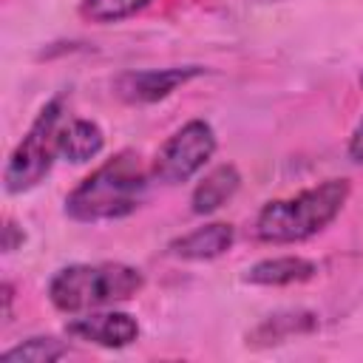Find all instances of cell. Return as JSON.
<instances>
[{"mask_svg": "<svg viewBox=\"0 0 363 363\" xmlns=\"http://www.w3.org/2000/svg\"><path fill=\"white\" fill-rule=\"evenodd\" d=\"M62 111H65V96H54L43 105V111L37 113V119L31 122V128L26 130V136L6 162L3 170L6 193H26L48 176L54 156H60Z\"/></svg>", "mask_w": 363, "mask_h": 363, "instance_id": "obj_4", "label": "cell"}, {"mask_svg": "<svg viewBox=\"0 0 363 363\" xmlns=\"http://www.w3.org/2000/svg\"><path fill=\"white\" fill-rule=\"evenodd\" d=\"M23 241H26V233L17 230V224H14L11 218H6V227H3V250H6V252H14Z\"/></svg>", "mask_w": 363, "mask_h": 363, "instance_id": "obj_15", "label": "cell"}, {"mask_svg": "<svg viewBox=\"0 0 363 363\" xmlns=\"http://www.w3.org/2000/svg\"><path fill=\"white\" fill-rule=\"evenodd\" d=\"M360 82H363V77H360Z\"/></svg>", "mask_w": 363, "mask_h": 363, "instance_id": "obj_17", "label": "cell"}, {"mask_svg": "<svg viewBox=\"0 0 363 363\" xmlns=\"http://www.w3.org/2000/svg\"><path fill=\"white\" fill-rule=\"evenodd\" d=\"M147 193V170L136 150H119L91 170L68 196L65 213L74 221H113L130 216Z\"/></svg>", "mask_w": 363, "mask_h": 363, "instance_id": "obj_1", "label": "cell"}, {"mask_svg": "<svg viewBox=\"0 0 363 363\" xmlns=\"http://www.w3.org/2000/svg\"><path fill=\"white\" fill-rule=\"evenodd\" d=\"M62 354H68V343L57 337H28L14 349H6L0 360L3 363H51V360H60Z\"/></svg>", "mask_w": 363, "mask_h": 363, "instance_id": "obj_12", "label": "cell"}, {"mask_svg": "<svg viewBox=\"0 0 363 363\" xmlns=\"http://www.w3.org/2000/svg\"><path fill=\"white\" fill-rule=\"evenodd\" d=\"M145 286V275L130 264H68L48 281V298L54 309L65 315L99 309L108 303L130 301Z\"/></svg>", "mask_w": 363, "mask_h": 363, "instance_id": "obj_3", "label": "cell"}, {"mask_svg": "<svg viewBox=\"0 0 363 363\" xmlns=\"http://www.w3.org/2000/svg\"><path fill=\"white\" fill-rule=\"evenodd\" d=\"M315 272H318V267L309 258H301V255H278V258H267V261L252 264L244 272V281L247 284H255V286H289V284L309 281Z\"/></svg>", "mask_w": 363, "mask_h": 363, "instance_id": "obj_9", "label": "cell"}, {"mask_svg": "<svg viewBox=\"0 0 363 363\" xmlns=\"http://www.w3.org/2000/svg\"><path fill=\"white\" fill-rule=\"evenodd\" d=\"M238 184H241V176H238L235 164H218V167H213V170L196 184V190H193V196H190V210H193L196 216H210V213H216L221 204H227V201L235 196Z\"/></svg>", "mask_w": 363, "mask_h": 363, "instance_id": "obj_10", "label": "cell"}, {"mask_svg": "<svg viewBox=\"0 0 363 363\" xmlns=\"http://www.w3.org/2000/svg\"><path fill=\"white\" fill-rule=\"evenodd\" d=\"M318 326V318L312 312H284V315H272L267 318L255 332L252 337L255 340H264V343H278L284 340L286 335H298V332H309Z\"/></svg>", "mask_w": 363, "mask_h": 363, "instance_id": "obj_13", "label": "cell"}, {"mask_svg": "<svg viewBox=\"0 0 363 363\" xmlns=\"http://www.w3.org/2000/svg\"><path fill=\"white\" fill-rule=\"evenodd\" d=\"M349 199L346 179H326L289 199H275L255 216V238L267 244H295L320 233Z\"/></svg>", "mask_w": 363, "mask_h": 363, "instance_id": "obj_2", "label": "cell"}, {"mask_svg": "<svg viewBox=\"0 0 363 363\" xmlns=\"http://www.w3.org/2000/svg\"><path fill=\"white\" fill-rule=\"evenodd\" d=\"M233 238H235V230L230 224L213 221L170 241V255L184 258V261H210V258L224 255L233 247Z\"/></svg>", "mask_w": 363, "mask_h": 363, "instance_id": "obj_8", "label": "cell"}, {"mask_svg": "<svg viewBox=\"0 0 363 363\" xmlns=\"http://www.w3.org/2000/svg\"><path fill=\"white\" fill-rule=\"evenodd\" d=\"M216 153V133L204 119H190L182 125L156 153L153 159V179L164 184H182L193 179Z\"/></svg>", "mask_w": 363, "mask_h": 363, "instance_id": "obj_5", "label": "cell"}, {"mask_svg": "<svg viewBox=\"0 0 363 363\" xmlns=\"http://www.w3.org/2000/svg\"><path fill=\"white\" fill-rule=\"evenodd\" d=\"M102 145H105V133L91 119H74L60 130V156L74 164L91 162L102 150Z\"/></svg>", "mask_w": 363, "mask_h": 363, "instance_id": "obj_11", "label": "cell"}, {"mask_svg": "<svg viewBox=\"0 0 363 363\" xmlns=\"http://www.w3.org/2000/svg\"><path fill=\"white\" fill-rule=\"evenodd\" d=\"M201 68L199 65H184V68H145V71H125L116 77L113 91L119 99L130 102V105H147V102H159L167 94H173L179 85H184L187 79L199 77Z\"/></svg>", "mask_w": 363, "mask_h": 363, "instance_id": "obj_6", "label": "cell"}, {"mask_svg": "<svg viewBox=\"0 0 363 363\" xmlns=\"http://www.w3.org/2000/svg\"><path fill=\"white\" fill-rule=\"evenodd\" d=\"M349 159L363 164V119L357 122V128L352 130V139H349Z\"/></svg>", "mask_w": 363, "mask_h": 363, "instance_id": "obj_16", "label": "cell"}, {"mask_svg": "<svg viewBox=\"0 0 363 363\" xmlns=\"http://www.w3.org/2000/svg\"><path fill=\"white\" fill-rule=\"evenodd\" d=\"M65 329L71 337L88 340L105 349H122L139 337V323L128 312H91L85 318L71 320Z\"/></svg>", "mask_w": 363, "mask_h": 363, "instance_id": "obj_7", "label": "cell"}, {"mask_svg": "<svg viewBox=\"0 0 363 363\" xmlns=\"http://www.w3.org/2000/svg\"><path fill=\"white\" fill-rule=\"evenodd\" d=\"M150 0H82L79 14L91 23H116L142 11Z\"/></svg>", "mask_w": 363, "mask_h": 363, "instance_id": "obj_14", "label": "cell"}]
</instances>
